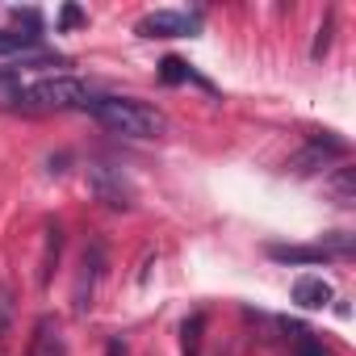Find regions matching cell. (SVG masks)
I'll return each instance as SVG.
<instances>
[{"label":"cell","mask_w":356,"mask_h":356,"mask_svg":"<svg viewBox=\"0 0 356 356\" xmlns=\"http://www.w3.org/2000/svg\"><path fill=\"white\" fill-rule=\"evenodd\" d=\"M88 113L122 138H163L168 134V118L155 105H143L134 97H92Z\"/></svg>","instance_id":"obj_1"},{"label":"cell","mask_w":356,"mask_h":356,"mask_svg":"<svg viewBox=\"0 0 356 356\" xmlns=\"http://www.w3.org/2000/svg\"><path fill=\"white\" fill-rule=\"evenodd\" d=\"M92 88L76 76H47L38 84H26L22 109H88Z\"/></svg>","instance_id":"obj_2"},{"label":"cell","mask_w":356,"mask_h":356,"mask_svg":"<svg viewBox=\"0 0 356 356\" xmlns=\"http://www.w3.org/2000/svg\"><path fill=\"white\" fill-rule=\"evenodd\" d=\"M88 189L97 202H105L109 210H130L134 206V185L126 181V172L113 163H88Z\"/></svg>","instance_id":"obj_3"},{"label":"cell","mask_w":356,"mask_h":356,"mask_svg":"<svg viewBox=\"0 0 356 356\" xmlns=\"http://www.w3.org/2000/svg\"><path fill=\"white\" fill-rule=\"evenodd\" d=\"M197 30H202V17L197 13H181V9H155V13H147L134 26L138 38H193Z\"/></svg>","instance_id":"obj_4"},{"label":"cell","mask_w":356,"mask_h":356,"mask_svg":"<svg viewBox=\"0 0 356 356\" xmlns=\"http://www.w3.org/2000/svg\"><path fill=\"white\" fill-rule=\"evenodd\" d=\"M343 155H348V143L335 138L331 130H323V134H314V138L289 159V172H293V176H310V172H318V168H327L331 159H343Z\"/></svg>","instance_id":"obj_5"},{"label":"cell","mask_w":356,"mask_h":356,"mask_svg":"<svg viewBox=\"0 0 356 356\" xmlns=\"http://www.w3.org/2000/svg\"><path fill=\"white\" fill-rule=\"evenodd\" d=\"M105 273V243H88L84 256H80V277H76V314H84L97 298V281Z\"/></svg>","instance_id":"obj_6"},{"label":"cell","mask_w":356,"mask_h":356,"mask_svg":"<svg viewBox=\"0 0 356 356\" xmlns=\"http://www.w3.org/2000/svg\"><path fill=\"white\" fill-rule=\"evenodd\" d=\"M293 302H298L302 310H323V306L331 302V285H327L323 277H298V281H293Z\"/></svg>","instance_id":"obj_7"},{"label":"cell","mask_w":356,"mask_h":356,"mask_svg":"<svg viewBox=\"0 0 356 356\" xmlns=\"http://www.w3.org/2000/svg\"><path fill=\"white\" fill-rule=\"evenodd\" d=\"M30 356H63V335H59V323L55 318H38Z\"/></svg>","instance_id":"obj_8"},{"label":"cell","mask_w":356,"mask_h":356,"mask_svg":"<svg viewBox=\"0 0 356 356\" xmlns=\"http://www.w3.org/2000/svg\"><path fill=\"white\" fill-rule=\"evenodd\" d=\"M268 256H273L277 264H323V260H331L323 243H318V248H293V243L285 248V243H273Z\"/></svg>","instance_id":"obj_9"},{"label":"cell","mask_w":356,"mask_h":356,"mask_svg":"<svg viewBox=\"0 0 356 356\" xmlns=\"http://www.w3.org/2000/svg\"><path fill=\"white\" fill-rule=\"evenodd\" d=\"M22 97H26L22 72L17 67H0V109H22Z\"/></svg>","instance_id":"obj_10"},{"label":"cell","mask_w":356,"mask_h":356,"mask_svg":"<svg viewBox=\"0 0 356 356\" xmlns=\"http://www.w3.org/2000/svg\"><path fill=\"white\" fill-rule=\"evenodd\" d=\"M38 34H22V30H0V55H30L38 51Z\"/></svg>","instance_id":"obj_11"},{"label":"cell","mask_w":356,"mask_h":356,"mask_svg":"<svg viewBox=\"0 0 356 356\" xmlns=\"http://www.w3.org/2000/svg\"><path fill=\"white\" fill-rule=\"evenodd\" d=\"M331 193H335L339 206H356V176H352V168H339V172H335Z\"/></svg>","instance_id":"obj_12"},{"label":"cell","mask_w":356,"mask_h":356,"mask_svg":"<svg viewBox=\"0 0 356 356\" xmlns=\"http://www.w3.org/2000/svg\"><path fill=\"white\" fill-rule=\"evenodd\" d=\"M202 327H206V314H193V318H185V327H181L185 356H197V352H202Z\"/></svg>","instance_id":"obj_13"},{"label":"cell","mask_w":356,"mask_h":356,"mask_svg":"<svg viewBox=\"0 0 356 356\" xmlns=\"http://www.w3.org/2000/svg\"><path fill=\"white\" fill-rule=\"evenodd\" d=\"M59 248H63V235H59V227H51V231H47V260H42V285H51V273H55V264H59Z\"/></svg>","instance_id":"obj_14"},{"label":"cell","mask_w":356,"mask_h":356,"mask_svg":"<svg viewBox=\"0 0 356 356\" xmlns=\"http://www.w3.org/2000/svg\"><path fill=\"white\" fill-rule=\"evenodd\" d=\"M159 80L163 84H185V80H193V72H189L185 59H163L159 63Z\"/></svg>","instance_id":"obj_15"},{"label":"cell","mask_w":356,"mask_h":356,"mask_svg":"<svg viewBox=\"0 0 356 356\" xmlns=\"http://www.w3.org/2000/svg\"><path fill=\"white\" fill-rule=\"evenodd\" d=\"M293 331V343H298V356H327V348L306 331V327H289Z\"/></svg>","instance_id":"obj_16"},{"label":"cell","mask_w":356,"mask_h":356,"mask_svg":"<svg viewBox=\"0 0 356 356\" xmlns=\"http://www.w3.org/2000/svg\"><path fill=\"white\" fill-rule=\"evenodd\" d=\"M9 17H13L17 26H26V34H38V30H42V13H38V9H13Z\"/></svg>","instance_id":"obj_17"},{"label":"cell","mask_w":356,"mask_h":356,"mask_svg":"<svg viewBox=\"0 0 356 356\" xmlns=\"http://www.w3.org/2000/svg\"><path fill=\"white\" fill-rule=\"evenodd\" d=\"M331 26H335V13H327V22L318 26V38H314V47H310V55H314V59H323V55H327V47H331Z\"/></svg>","instance_id":"obj_18"},{"label":"cell","mask_w":356,"mask_h":356,"mask_svg":"<svg viewBox=\"0 0 356 356\" xmlns=\"http://www.w3.org/2000/svg\"><path fill=\"white\" fill-rule=\"evenodd\" d=\"M84 22H88V13H84V9L63 5V13H59V30H76V26H84Z\"/></svg>","instance_id":"obj_19"},{"label":"cell","mask_w":356,"mask_h":356,"mask_svg":"<svg viewBox=\"0 0 356 356\" xmlns=\"http://www.w3.org/2000/svg\"><path fill=\"white\" fill-rule=\"evenodd\" d=\"M105 356H126V343H122V339H109V348H105Z\"/></svg>","instance_id":"obj_20"}]
</instances>
